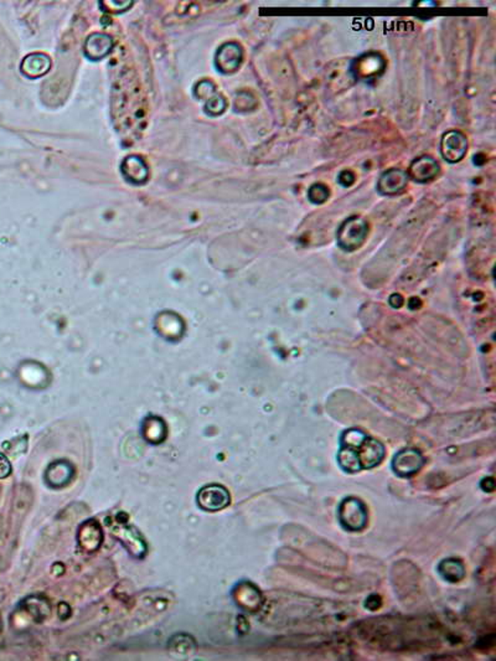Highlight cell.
<instances>
[{"mask_svg": "<svg viewBox=\"0 0 496 661\" xmlns=\"http://www.w3.org/2000/svg\"><path fill=\"white\" fill-rule=\"evenodd\" d=\"M366 236V225L359 219L346 221L339 231V244L345 250L359 247Z\"/></svg>", "mask_w": 496, "mask_h": 661, "instance_id": "obj_3", "label": "cell"}, {"mask_svg": "<svg viewBox=\"0 0 496 661\" xmlns=\"http://www.w3.org/2000/svg\"><path fill=\"white\" fill-rule=\"evenodd\" d=\"M361 468H373L382 461L385 456V447L376 439L366 438L363 446L358 449Z\"/></svg>", "mask_w": 496, "mask_h": 661, "instance_id": "obj_5", "label": "cell"}, {"mask_svg": "<svg viewBox=\"0 0 496 661\" xmlns=\"http://www.w3.org/2000/svg\"><path fill=\"white\" fill-rule=\"evenodd\" d=\"M197 503L206 511H219L230 504V494L221 485H209L199 491Z\"/></svg>", "mask_w": 496, "mask_h": 661, "instance_id": "obj_2", "label": "cell"}, {"mask_svg": "<svg viewBox=\"0 0 496 661\" xmlns=\"http://www.w3.org/2000/svg\"><path fill=\"white\" fill-rule=\"evenodd\" d=\"M366 438L368 437L363 432L350 430V431L345 432L343 436V447L358 451L360 447L363 446V443L366 441Z\"/></svg>", "mask_w": 496, "mask_h": 661, "instance_id": "obj_7", "label": "cell"}, {"mask_svg": "<svg viewBox=\"0 0 496 661\" xmlns=\"http://www.w3.org/2000/svg\"><path fill=\"white\" fill-rule=\"evenodd\" d=\"M424 459L421 456V453L413 449H406L401 451L395 457L393 461V469L397 474L407 476L417 473L423 466Z\"/></svg>", "mask_w": 496, "mask_h": 661, "instance_id": "obj_4", "label": "cell"}, {"mask_svg": "<svg viewBox=\"0 0 496 661\" xmlns=\"http://www.w3.org/2000/svg\"><path fill=\"white\" fill-rule=\"evenodd\" d=\"M339 518L341 524L351 531L364 529L368 513L364 504L356 499H346L340 505Z\"/></svg>", "mask_w": 496, "mask_h": 661, "instance_id": "obj_1", "label": "cell"}, {"mask_svg": "<svg viewBox=\"0 0 496 661\" xmlns=\"http://www.w3.org/2000/svg\"><path fill=\"white\" fill-rule=\"evenodd\" d=\"M338 459H339L340 466H341V468H344L345 471H358L363 469L359 456H358V452L351 449V448L343 447L341 451L339 452Z\"/></svg>", "mask_w": 496, "mask_h": 661, "instance_id": "obj_6", "label": "cell"}, {"mask_svg": "<svg viewBox=\"0 0 496 661\" xmlns=\"http://www.w3.org/2000/svg\"><path fill=\"white\" fill-rule=\"evenodd\" d=\"M10 473H11L10 461L3 453H0V479H4Z\"/></svg>", "mask_w": 496, "mask_h": 661, "instance_id": "obj_8", "label": "cell"}]
</instances>
